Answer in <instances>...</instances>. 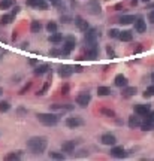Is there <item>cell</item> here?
I'll return each instance as SVG.
<instances>
[{
	"label": "cell",
	"mask_w": 154,
	"mask_h": 161,
	"mask_svg": "<svg viewBox=\"0 0 154 161\" xmlns=\"http://www.w3.org/2000/svg\"><path fill=\"white\" fill-rule=\"evenodd\" d=\"M48 148V137L47 136H33L27 140V149L33 155H40L47 151Z\"/></svg>",
	"instance_id": "6da1fadb"
},
{
	"label": "cell",
	"mask_w": 154,
	"mask_h": 161,
	"mask_svg": "<svg viewBox=\"0 0 154 161\" xmlns=\"http://www.w3.org/2000/svg\"><path fill=\"white\" fill-rule=\"evenodd\" d=\"M36 118H38V121H39L40 124H44V125H47V127H54V125H57L59 121H60V116H59V115L51 114V112H48V114H38Z\"/></svg>",
	"instance_id": "7a4b0ae2"
},
{
	"label": "cell",
	"mask_w": 154,
	"mask_h": 161,
	"mask_svg": "<svg viewBox=\"0 0 154 161\" xmlns=\"http://www.w3.org/2000/svg\"><path fill=\"white\" fill-rule=\"evenodd\" d=\"M76 48V37L75 36H66L63 39V49H61V55H69V54Z\"/></svg>",
	"instance_id": "3957f363"
},
{
	"label": "cell",
	"mask_w": 154,
	"mask_h": 161,
	"mask_svg": "<svg viewBox=\"0 0 154 161\" xmlns=\"http://www.w3.org/2000/svg\"><path fill=\"white\" fill-rule=\"evenodd\" d=\"M97 36H99V32L97 28H88L85 34H84V42L87 46H91V45H96L97 43Z\"/></svg>",
	"instance_id": "277c9868"
},
{
	"label": "cell",
	"mask_w": 154,
	"mask_h": 161,
	"mask_svg": "<svg viewBox=\"0 0 154 161\" xmlns=\"http://www.w3.org/2000/svg\"><path fill=\"white\" fill-rule=\"evenodd\" d=\"M141 128L144 131H151V130H154V110H150V112L145 115V118H144L141 122Z\"/></svg>",
	"instance_id": "5b68a950"
},
{
	"label": "cell",
	"mask_w": 154,
	"mask_h": 161,
	"mask_svg": "<svg viewBox=\"0 0 154 161\" xmlns=\"http://www.w3.org/2000/svg\"><path fill=\"white\" fill-rule=\"evenodd\" d=\"M74 72H81V67L80 66H60L59 67V70H57V73L60 75L61 78H69V76H72Z\"/></svg>",
	"instance_id": "8992f818"
},
{
	"label": "cell",
	"mask_w": 154,
	"mask_h": 161,
	"mask_svg": "<svg viewBox=\"0 0 154 161\" xmlns=\"http://www.w3.org/2000/svg\"><path fill=\"white\" fill-rule=\"evenodd\" d=\"M76 105L80 107H87L88 103L91 101V94L87 93V91H82V93H80L78 95H76Z\"/></svg>",
	"instance_id": "52a82bcc"
},
{
	"label": "cell",
	"mask_w": 154,
	"mask_h": 161,
	"mask_svg": "<svg viewBox=\"0 0 154 161\" xmlns=\"http://www.w3.org/2000/svg\"><path fill=\"white\" fill-rule=\"evenodd\" d=\"M64 124H66L67 128H78L84 125V120L81 116H67Z\"/></svg>",
	"instance_id": "ba28073f"
},
{
	"label": "cell",
	"mask_w": 154,
	"mask_h": 161,
	"mask_svg": "<svg viewBox=\"0 0 154 161\" xmlns=\"http://www.w3.org/2000/svg\"><path fill=\"white\" fill-rule=\"evenodd\" d=\"M87 12L90 13V15H100L102 13V6L100 3L97 2V0H90L87 3Z\"/></svg>",
	"instance_id": "9c48e42d"
},
{
	"label": "cell",
	"mask_w": 154,
	"mask_h": 161,
	"mask_svg": "<svg viewBox=\"0 0 154 161\" xmlns=\"http://www.w3.org/2000/svg\"><path fill=\"white\" fill-rule=\"evenodd\" d=\"M100 142L102 145H105V146H114L117 143V137L112 133H105L100 136Z\"/></svg>",
	"instance_id": "30bf717a"
},
{
	"label": "cell",
	"mask_w": 154,
	"mask_h": 161,
	"mask_svg": "<svg viewBox=\"0 0 154 161\" xmlns=\"http://www.w3.org/2000/svg\"><path fill=\"white\" fill-rule=\"evenodd\" d=\"M133 24H135V32H136V33L142 34L147 32V21L144 20L142 17H138V18L135 20Z\"/></svg>",
	"instance_id": "8fae6325"
},
{
	"label": "cell",
	"mask_w": 154,
	"mask_h": 161,
	"mask_svg": "<svg viewBox=\"0 0 154 161\" xmlns=\"http://www.w3.org/2000/svg\"><path fill=\"white\" fill-rule=\"evenodd\" d=\"M133 110H135V114L136 115H139V116H145V115L151 110V105H136V106L133 107Z\"/></svg>",
	"instance_id": "7c38bea8"
},
{
	"label": "cell",
	"mask_w": 154,
	"mask_h": 161,
	"mask_svg": "<svg viewBox=\"0 0 154 161\" xmlns=\"http://www.w3.org/2000/svg\"><path fill=\"white\" fill-rule=\"evenodd\" d=\"M76 145H78V140H67L61 145V151L66 152V154H72L75 151V148H76Z\"/></svg>",
	"instance_id": "4fadbf2b"
},
{
	"label": "cell",
	"mask_w": 154,
	"mask_h": 161,
	"mask_svg": "<svg viewBox=\"0 0 154 161\" xmlns=\"http://www.w3.org/2000/svg\"><path fill=\"white\" fill-rule=\"evenodd\" d=\"M109 155L111 157H114V158H123L124 155H126V149L123 146H112L111 148V151H109Z\"/></svg>",
	"instance_id": "5bb4252c"
},
{
	"label": "cell",
	"mask_w": 154,
	"mask_h": 161,
	"mask_svg": "<svg viewBox=\"0 0 154 161\" xmlns=\"http://www.w3.org/2000/svg\"><path fill=\"white\" fill-rule=\"evenodd\" d=\"M75 26L78 27V30H80V32H84V33H85L88 28H90L88 22L84 20L82 17H76V18H75Z\"/></svg>",
	"instance_id": "9a60e30c"
},
{
	"label": "cell",
	"mask_w": 154,
	"mask_h": 161,
	"mask_svg": "<svg viewBox=\"0 0 154 161\" xmlns=\"http://www.w3.org/2000/svg\"><path fill=\"white\" fill-rule=\"evenodd\" d=\"M141 118H139V115H130L129 116V121H127V124H129V128H138V127H141Z\"/></svg>",
	"instance_id": "2e32d148"
},
{
	"label": "cell",
	"mask_w": 154,
	"mask_h": 161,
	"mask_svg": "<svg viewBox=\"0 0 154 161\" xmlns=\"http://www.w3.org/2000/svg\"><path fill=\"white\" fill-rule=\"evenodd\" d=\"M97 55H99V46H97V43H96V45H91V46H87V57L90 60H96Z\"/></svg>",
	"instance_id": "e0dca14e"
},
{
	"label": "cell",
	"mask_w": 154,
	"mask_h": 161,
	"mask_svg": "<svg viewBox=\"0 0 154 161\" xmlns=\"http://www.w3.org/2000/svg\"><path fill=\"white\" fill-rule=\"evenodd\" d=\"M114 84H115V87H118V88H124V87H127V78L124 76V75H117L115 76V79H114Z\"/></svg>",
	"instance_id": "ac0fdd59"
},
{
	"label": "cell",
	"mask_w": 154,
	"mask_h": 161,
	"mask_svg": "<svg viewBox=\"0 0 154 161\" xmlns=\"http://www.w3.org/2000/svg\"><path fill=\"white\" fill-rule=\"evenodd\" d=\"M118 39H120L121 42H132V40H133V32L123 30V32H120V34H118Z\"/></svg>",
	"instance_id": "d6986e66"
},
{
	"label": "cell",
	"mask_w": 154,
	"mask_h": 161,
	"mask_svg": "<svg viewBox=\"0 0 154 161\" xmlns=\"http://www.w3.org/2000/svg\"><path fill=\"white\" fill-rule=\"evenodd\" d=\"M136 87H124L123 88V91H121V97L123 99H129V97H133L135 94H136Z\"/></svg>",
	"instance_id": "ffe728a7"
},
{
	"label": "cell",
	"mask_w": 154,
	"mask_h": 161,
	"mask_svg": "<svg viewBox=\"0 0 154 161\" xmlns=\"http://www.w3.org/2000/svg\"><path fill=\"white\" fill-rule=\"evenodd\" d=\"M63 34L59 33V32H55V33H51L49 34V37H48V40L51 42V43H54V45H59V43H61L63 42Z\"/></svg>",
	"instance_id": "44dd1931"
},
{
	"label": "cell",
	"mask_w": 154,
	"mask_h": 161,
	"mask_svg": "<svg viewBox=\"0 0 154 161\" xmlns=\"http://www.w3.org/2000/svg\"><path fill=\"white\" fill-rule=\"evenodd\" d=\"M72 109H74L72 105H60V103L49 105V110H72Z\"/></svg>",
	"instance_id": "7402d4cb"
},
{
	"label": "cell",
	"mask_w": 154,
	"mask_h": 161,
	"mask_svg": "<svg viewBox=\"0 0 154 161\" xmlns=\"http://www.w3.org/2000/svg\"><path fill=\"white\" fill-rule=\"evenodd\" d=\"M136 17L135 15H123L121 18H118V22L120 24H124V26H129V24H133Z\"/></svg>",
	"instance_id": "603a6c76"
},
{
	"label": "cell",
	"mask_w": 154,
	"mask_h": 161,
	"mask_svg": "<svg viewBox=\"0 0 154 161\" xmlns=\"http://www.w3.org/2000/svg\"><path fill=\"white\" fill-rule=\"evenodd\" d=\"M15 18V15L13 13H5V15H2L0 17V24L2 26H8V24H11Z\"/></svg>",
	"instance_id": "cb8c5ba5"
},
{
	"label": "cell",
	"mask_w": 154,
	"mask_h": 161,
	"mask_svg": "<svg viewBox=\"0 0 154 161\" xmlns=\"http://www.w3.org/2000/svg\"><path fill=\"white\" fill-rule=\"evenodd\" d=\"M48 70H49V64L44 63V64H39V66L34 69V75H44V73H47Z\"/></svg>",
	"instance_id": "d4e9b609"
},
{
	"label": "cell",
	"mask_w": 154,
	"mask_h": 161,
	"mask_svg": "<svg viewBox=\"0 0 154 161\" xmlns=\"http://www.w3.org/2000/svg\"><path fill=\"white\" fill-rule=\"evenodd\" d=\"M40 30H42V22L38 20L32 21V24H30V32H32V33H39Z\"/></svg>",
	"instance_id": "484cf974"
},
{
	"label": "cell",
	"mask_w": 154,
	"mask_h": 161,
	"mask_svg": "<svg viewBox=\"0 0 154 161\" xmlns=\"http://www.w3.org/2000/svg\"><path fill=\"white\" fill-rule=\"evenodd\" d=\"M112 94V90L109 87H99L97 88V95H100V97H103V95H111Z\"/></svg>",
	"instance_id": "4316f807"
},
{
	"label": "cell",
	"mask_w": 154,
	"mask_h": 161,
	"mask_svg": "<svg viewBox=\"0 0 154 161\" xmlns=\"http://www.w3.org/2000/svg\"><path fill=\"white\" fill-rule=\"evenodd\" d=\"M13 6V0H0V9H11Z\"/></svg>",
	"instance_id": "83f0119b"
},
{
	"label": "cell",
	"mask_w": 154,
	"mask_h": 161,
	"mask_svg": "<svg viewBox=\"0 0 154 161\" xmlns=\"http://www.w3.org/2000/svg\"><path fill=\"white\" fill-rule=\"evenodd\" d=\"M49 158H53V160H64V154H63V152L51 151V152H49Z\"/></svg>",
	"instance_id": "f1b7e54d"
},
{
	"label": "cell",
	"mask_w": 154,
	"mask_h": 161,
	"mask_svg": "<svg viewBox=\"0 0 154 161\" xmlns=\"http://www.w3.org/2000/svg\"><path fill=\"white\" fill-rule=\"evenodd\" d=\"M100 114L105 115V116H109V118H115V112L112 110V109H108V107L100 109Z\"/></svg>",
	"instance_id": "f546056e"
},
{
	"label": "cell",
	"mask_w": 154,
	"mask_h": 161,
	"mask_svg": "<svg viewBox=\"0 0 154 161\" xmlns=\"http://www.w3.org/2000/svg\"><path fill=\"white\" fill-rule=\"evenodd\" d=\"M47 32L48 33H55V32H57V22L49 21V22L47 24Z\"/></svg>",
	"instance_id": "4dcf8cb0"
},
{
	"label": "cell",
	"mask_w": 154,
	"mask_h": 161,
	"mask_svg": "<svg viewBox=\"0 0 154 161\" xmlns=\"http://www.w3.org/2000/svg\"><path fill=\"white\" fill-rule=\"evenodd\" d=\"M11 109V103L6 100H3V101H0V112H8Z\"/></svg>",
	"instance_id": "1f68e13d"
},
{
	"label": "cell",
	"mask_w": 154,
	"mask_h": 161,
	"mask_svg": "<svg viewBox=\"0 0 154 161\" xmlns=\"http://www.w3.org/2000/svg\"><path fill=\"white\" fill-rule=\"evenodd\" d=\"M21 157V151H17V152H11V154H8L5 158L6 160H18Z\"/></svg>",
	"instance_id": "d6a6232c"
},
{
	"label": "cell",
	"mask_w": 154,
	"mask_h": 161,
	"mask_svg": "<svg viewBox=\"0 0 154 161\" xmlns=\"http://www.w3.org/2000/svg\"><path fill=\"white\" fill-rule=\"evenodd\" d=\"M48 3L47 2H45V0H39V2H38V6H36V9H40V11H47L48 9Z\"/></svg>",
	"instance_id": "836d02e7"
},
{
	"label": "cell",
	"mask_w": 154,
	"mask_h": 161,
	"mask_svg": "<svg viewBox=\"0 0 154 161\" xmlns=\"http://www.w3.org/2000/svg\"><path fill=\"white\" fill-rule=\"evenodd\" d=\"M118 34H120V30H117V28H111V30L108 32V36H109L111 39H115V37H118Z\"/></svg>",
	"instance_id": "e575fe53"
},
{
	"label": "cell",
	"mask_w": 154,
	"mask_h": 161,
	"mask_svg": "<svg viewBox=\"0 0 154 161\" xmlns=\"http://www.w3.org/2000/svg\"><path fill=\"white\" fill-rule=\"evenodd\" d=\"M106 54H108V57L115 58V51H114V48L111 46V45H108V46H106Z\"/></svg>",
	"instance_id": "d590c367"
},
{
	"label": "cell",
	"mask_w": 154,
	"mask_h": 161,
	"mask_svg": "<svg viewBox=\"0 0 154 161\" xmlns=\"http://www.w3.org/2000/svg\"><path fill=\"white\" fill-rule=\"evenodd\" d=\"M49 55H51V57H60L61 49H55V48H53V49L49 51Z\"/></svg>",
	"instance_id": "8d00e7d4"
},
{
	"label": "cell",
	"mask_w": 154,
	"mask_h": 161,
	"mask_svg": "<svg viewBox=\"0 0 154 161\" xmlns=\"http://www.w3.org/2000/svg\"><path fill=\"white\" fill-rule=\"evenodd\" d=\"M60 21L63 22V24H70V21H72V18H70L69 15H61Z\"/></svg>",
	"instance_id": "74e56055"
},
{
	"label": "cell",
	"mask_w": 154,
	"mask_h": 161,
	"mask_svg": "<svg viewBox=\"0 0 154 161\" xmlns=\"http://www.w3.org/2000/svg\"><path fill=\"white\" fill-rule=\"evenodd\" d=\"M38 2H39V0H26V5L30 7H36L38 6Z\"/></svg>",
	"instance_id": "f35d334b"
},
{
	"label": "cell",
	"mask_w": 154,
	"mask_h": 161,
	"mask_svg": "<svg viewBox=\"0 0 154 161\" xmlns=\"http://www.w3.org/2000/svg\"><path fill=\"white\" fill-rule=\"evenodd\" d=\"M51 2V5L55 7H61L63 6V0H49Z\"/></svg>",
	"instance_id": "ab89813d"
},
{
	"label": "cell",
	"mask_w": 154,
	"mask_h": 161,
	"mask_svg": "<svg viewBox=\"0 0 154 161\" xmlns=\"http://www.w3.org/2000/svg\"><path fill=\"white\" fill-rule=\"evenodd\" d=\"M17 114H18V116H24V115H27V109H24L23 106H20L18 109H17Z\"/></svg>",
	"instance_id": "60d3db41"
},
{
	"label": "cell",
	"mask_w": 154,
	"mask_h": 161,
	"mask_svg": "<svg viewBox=\"0 0 154 161\" xmlns=\"http://www.w3.org/2000/svg\"><path fill=\"white\" fill-rule=\"evenodd\" d=\"M148 21H150L151 24H154V11H151V12L148 13Z\"/></svg>",
	"instance_id": "b9f144b4"
},
{
	"label": "cell",
	"mask_w": 154,
	"mask_h": 161,
	"mask_svg": "<svg viewBox=\"0 0 154 161\" xmlns=\"http://www.w3.org/2000/svg\"><path fill=\"white\" fill-rule=\"evenodd\" d=\"M147 93L150 94V95H154V85H151V87L147 88Z\"/></svg>",
	"instance_id": "7bdbcfd3"
},
{
	"label": "cell",
	"mask_w": 154,
	"mask_h": 161,
	"mask_svg": "<svg viewBox=\"0 0 154 161\" xmlns=\"http://www.w3.org/2000/svg\"><path fill=\"white\" fill-rule=\"evenodd\" d=\"M5 54H6V51H5V49H2V48H0V60H2V58H3V55H5Z\"/></svg>",
	"instance_id": "ee69618b"
},
{
	"label": "cell",
	"mask_w": 154,
	"mask_h": 161,
	"mask_svg": "<svg viewBox=\"0 0 154 161\" xmlns=\"http://www.w3.org/2000/svg\"><path fill=\"white\" fill-rule=\"evenodd\" d=\"M18 12H20V7H15V9H13V11H12V13H13V15H17V13H18Z\"/></svg>",
	"instance_id": "f6af8a7d"
},
{
	"label": "cell",
	"mask_w": 154,
	"mask_h": 161,
	"mask_svg": "<svg viewBox=\"0 0 154 161\" xmlns=\"http://www.w3.org/2000/svg\"><path fill=\"white\" fill-rule=\"evenodd\" d=\"M151 80H153V84H154V72L151 73Z\"/></svg>",
	"instance_id": "bcb514c9"
},
{
	"label": "cell",
	"mask_w": 154,
	"mask_h": 161,
	"mask_svg": "<svg viewBox=\"0 0 154 161\" xmlns=\"http://www.w3.org/2000/svg\"><path fill=\"white\" fill-rule=\"evenodd\" d=\"M2 94H3V88L0 87V95H2Z\"/></svg>",
	"instance_id": "7dc6e473"
},
{
	"label": "cell",
	"mask_w": 154,
	"mask_h": 161,
	"mask_svg": "<svg viewBox=\"0 0 154 161\" xmlns=\"http://www.w3.org/2000/svg\"><path fill=\"white\" fill-rule=\"evenodd\" d=\"M144 2H150V0H144Z\"/></svg>",
	"instance_id": "c3c4849f"
}]
</instances>
